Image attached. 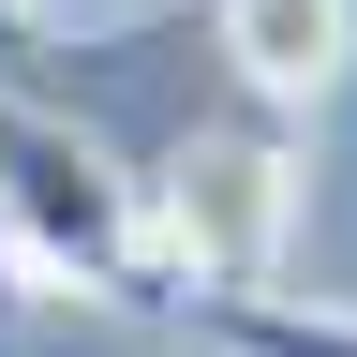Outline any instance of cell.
Instances as JSON below:
<instances>
[{
  "mask_svg": "<svg viewBox=\"0 0 357 357\" xmlns=\"http://www.w3.org/2000/svg\"><path fill=\"white\" fill-rule=\"evenodd\" d=\"M134 194H149V268H164L178 298L268 283V253H283V223H298V134H283V105L238 89V119L178 134Z\"/></svg>",
  "mask_w": 357,
  "mask_h": 357,
  "instance_id": "2",
  "label": "cell"
},
{
  "mask_svg": "<svg viewBox=\"0 0 357 357\" xmlns=\"http://www.w3.org/2000/svg\"><path fill=\"white\" fill-rule=\"evenodd\" d=\"M30 60H60L45 45V0H0V75H30Z\"/></svg>",
  "mask_w": 357,
  "mask_h": 357,
  "instance_id": "5",
  "label": "cell"
},
{
  "mask_svg": "<svg viewBox=\"0 0 357 357\" xmlns=\"http://www.w3.org/2000/svg\"><path fill=\"white\" fill-rule=\"evenodd\" d=\"M15 298H30V268H15V238H0V328H15Z\"/></svg>",
  "mask_w": 357,
  "mask_h": 357,
  "instance_id": "6",
  "label": "cell"
},
{
  "mask_svg": "<svg viewBox=\"0 0 357 357\" xmlns=\"http://www.w3.org/2000/svg\"><path fill=\"white\" fill-rule=\"evenodd\" d=\"M208 60L253 89V105H312L342 60H357V0H208Z\"/></svg>",
  "mask_w": 357,
  "mask_h": 357,
  "instance_id": "3",
  "label": "cell"
},
{
  "mask_svg": "<svg viewBox=\"0 0 357 357\" xmlns=\"http://www.w3.org/2000/svg\"><path fill=\"white\" fill-rule=\"evenodd\" d=\"M223 357H357V312H312V298H268V283H223V298H178Z\"/></svg>",
  "mask_w": 357,
  "mask_h": 357,
  "instance_id": "4",
  "label": "cell"
},
{
  "mask_svg": "<svg viewBox=\"0 0 357 357\" xmlns=\"http://www.w3.org/2000/svg\"><path fill=\"white\" fill-rule=\"evenodd\" d=\"M0 238H15L30 283H75V298H149V194L134 164L89 134L75 105H45L30 75H0Z\"/></svg>",
  "mask_w": 357,
  "mask_h": 357,
  "instance_id": "1",
  "label": "cell"
}]
</instances>
